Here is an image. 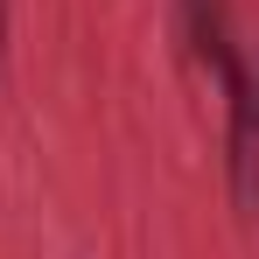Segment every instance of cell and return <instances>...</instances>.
<instances>
[{
    "mask_svg": "<svg viewBox=\"0 0 259 259\" xmlns=\"http://www.w3.org/2000/svg\"><path fill=\"white\" fill-rule=\"evenodd\" d=\"M0 42H7V0H0Z\"/></svg>",
    "mask_w": 259,
    "mask_h": 259,
    "instance_id": "6da1fadb",
    "label": "cell"
}]
</instances>
